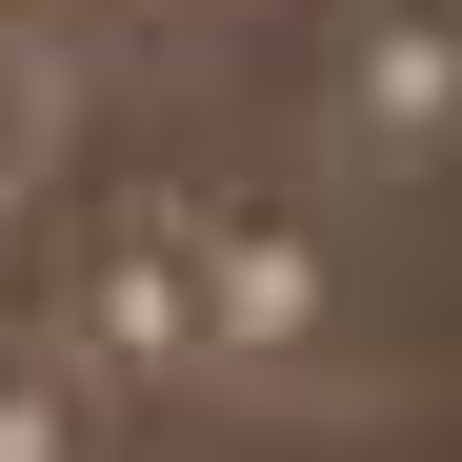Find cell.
Returning <instances> with one entry per match:
<instances>
[{
  "mask_svg": "<svg viewBox=\"0 0 462 462\" xmlns=\"http://www.w3.org/2000/svg\"><path fill=\"white\" fill-rule=\"evenodd\" d=\"M342 121L382 141V162L462 141V21H382V41H342Z\"/></svg>",
  "mask_w": 462,
  "mask_h": 462,
  "instance_id": "1",
  "label": "cell"
}]
</instances>
